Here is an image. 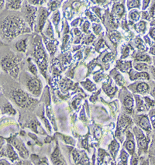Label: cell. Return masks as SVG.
I'll return each mask as SVG.
<instances>
[{"mask_svg":"<svg viewBox=\"0 0 155 165\" xmlns=\"http://www.w3.org/2000/svg\"><path fill=\"white\" fill-rule=\"evenodd\" d=\"M22 28H25L22 21L18 18H8L2 22V30L8 37H14L22 32Z\"/></svg>","mask_w":155,"mask_h":165,"instance_id":"6da1fadb","label":"cell"},{"mask_svg":"<svg viewBox=\"0 0 155 165\" xmlns=\"http://www.w3.org/2000/svg\"><path fill=\"white\" fill-rule=\"evenodd\" d=\"M13 97L18 105L20 107H28L32 104V99L26 93L21 90H16L13 92Z\"/></svg>","mask_w":155,"mask_h":165,"instance_id":"7a4b0ae2","label":"cell"},{"mask_svg":"<svg viewBox=\"0 0 155 165\" xmlns=\"http://www.w3.org/2000/svg\"><path fill=\"white\" fill-rule=\"evenodd\" d=\"M2 66L4 69L10 71L13 77H16L18 75V67H17L16 60L11 57H6L2 60Z\"/></svg>","mask_w":155,"mask_h":165,"instance_id":"3957f363","label":"cell"},{"mask_svg":"<svg viewBox=\"0 0 155 165\" xmlns=\"http://www.w3.org/2000/svg\"><path fill=\"white\" fill-rule=\"evenodd\" d=\"M35 57L37 60L40 68L42 70H44L46 68V60H45L46 57H45V54L43 49L38 47H37L35 51Z\"/></svg>","mask_w":155,"mask_h":165,"instance_id":"277c9868","label":"cell"},{"mask_svg":"<svg viewBox=\"0 0 155 165\" xmlns=\"http://www.w3.org/2000/svg\"><path fill=\"white\" fill-rule=\"evenodd\" d=\"M28 88L32 93H34L35 95L39 94L40 89V81L36 78L31 79L28 83Z\"/></svg>","mask_w":155,"mask_h":165,"instance_id":"5b68a950","label":"cell"},{"mask_svg":"<svg viewBox=\"0 0 155 165\" xmlns=\"http://www.w3.org/2000/svg\"><path fill=\"white\" fill-rule=\"evenodd\" d=\"M140 126L145 130H151V123H150L149 120H148V117L147 116H143L140 119Z\"/></svg>","mask_w":155,"mask_h":165,"instance_id":"8992f818","label":"cell"},{"mask_svg":"<svg viewBox=\"0 0 155 165\" xmlns=\"http://www.w3.org/2000/svg\"><path fill=\"white\" fill-rule=\"evenodd\" d=\"M35 12H36V9L29 7V6H26V17H27V19L30 21V24H32V22H33V20H34Z\"/></svg>","mask_w":155,"mask_h":165,"instance_id":"52a82bcc","label":"cell"},{"mask_svg":"<svg viewBox=\"0 0 155 165\" xmlns=\"http://www.w3.org/2000/svg\"><path fill=\"white\" fill-rule=\"evenodd\" d=\"M54 162L55 165H66V164L62 160L60 154H58L57 151H55L54 154Z\"/></svg>","mask_w":155,"mask_h":165,"instance_id":"ba28073f","label":"cell"},{"mask_svg":"<svg viewBox=\"0 0 155 165\" xmlns=\"http://www.w3.org/2000/svg\"><path fill=\"white\" fill-rule=\"evenodd\" d=\"M47 13L45 11V10H43L42 11L41 14L40 16V20H39V29L40 30H41L43 28V25L45 23V21H46V19H47Z\"/></svg>","mask_w":155,"mask_h":165,"instance_id":"9c48e42d","label":"cell"},{"mask_svg":"<svg viewBox=\"0 0 155 165\" xmlns=\"http://www.w3.org/2000/svg\"><path fill=\"white\" fill-rule=\"evenodd\" d=\"M148 89H149V87L146 83H140L136 87V91L140 93H145L148 92Z\"/></svg>","mask_w":155,"mask_h":165,"instance_id":"30bf717a","label":"cell"},{"mask_svg":"<svg viewBox=\"0 0 155 165\" xmlns=\"http://www.w3.org/2000/svg\"><path fill=\"white\" fill-rule=\"evenodd\" d=\"M124 105H125L126 108L129 110H131L133 109V99L130 96H127L124 100Z\"/></svg>","mask_w":155,"mask_h":165,"instance_id":"8fae6325","label":"cell"},{"mask_svg":"<svg viewBox=\"0 0 155 165\" xmlns=\"http://www.w3.org/2000/svg\"><path fill=\"white\" fill-rule=\"evenodd\" d=\"M26 40H19V41L16 43V48L19 51H26Z\"/></svg>","mask_w":155,"mask_h":165,"instance_id":"7c38bea8","label":"cell"},{"mask_svg":"<svg viewBox=\"0 0 155 165\" xmlns=\"http://www.w3.org/2000/svg\"><path fill=\"white\" fill-rule=\"evenodd\" d=\"M114 11L115 13L118 16H122L124 13V8L123 5H116L115 7H114Z\"/></svg>","mask_w":155,"mask_h":165,"instance_id":"4fadbf2b","label":"cell"},{"mask_svg":"<svg viewBox=\"0 0 155 165\" xmlns=\"http://www.w3.org/2000/svg\"><path fill=\"white\" fill-rule=\"evenodd\" d=\"M136 60H140V61H151L150 57L146 55H138L136 57Z\"/></svg>","mask_w":155,"mask_h":165,"instance_id":"5bb4252c","label":"cell"},{"mask_svg":"<svg viewBox=\"0 0 155 165\" xmlns=\"http://www.w3.org/2000/svg\"><path fill=\"white\" fill-rule=\"evenodd\" d=\"M149 75H148L147 72H140V73L136 74V75H135L134 79H137V78H140V79H149Z\"/></svg>","mask_w":155,"mask_h":165,"instance_id":"9a60e30c","label":"cell"},{"mask_svg":"<svg viewBox=\"0 0 155 165\" xmlns=\"http://www.w3.org/2000/svg\"><path fill=\"white\" fill-rule=\"evenodd\" d=\"M9 6L12 8V9H14V10H17L20 7V1H12V2H9Z\"/></svg>","mask_w":155,"mask_h":165,"instance_id":"2e32d148","label":"cell"},{"mask_svg":"<svg viewBox=\"0 0 155 165\" xmlns=\"http://www.w3.org/2000/svg\"><path fill=\"white\" fill-rule=\"evenodd\" d=\"M130 18L131 19H133V21H136L138 20L139 18H140V14L137 11L134 10V11L131 12L130 14Z\"/></svg>","mask_w":155,"mask_h":165,"instance_id":"e0dca14e","label":"cell"},{"mask_svg":"<svg viewBox=\"0 0 155 165\" xmlns=\"http://www.w3.org/2000/svg\"><path fill=\"white\" fill-rule=\"evenodd\" d=\"M148 140L146 139V138H143V139H140L138 140L139 146L143 149L147 148V146H148Z\"/></svg>","mask_w":155,"mask_h":165,"instance_id":"ac0fdd59","label":"cell"},{"mask_svg":"<svg viewBox=\"0 0 155 165\" xmlns=\"http://www.w3.org/2000/svg\"><path fill=\"white\" fill-rule=\"evenodd\" d=\"M120 69L123 71H127L130 69V62H124V63H121V65L120 66Z\"/></svg>","mask_w":155,"mask_h":165,"instance_id":"d6986e66","label":"cell"},{"mask_svg":"<svg viewBox=\"0 0 155 165\" xmlns=\"http://www.w3.org/2000/svg\"><path fill=\"white\" fill-rule=\"evenodd\" d=\"M136 47H137V48L140 49V50H143V51H147V47H144V45L142 43V41H141V40L139 39V38L136 39Z\"/></svg>","mask_w":155,"mask_h":165,"instance_id":"ffe728a7","label":"cell"},{"mask_svg":"<svg viewBox=\"0 0 155 165\" xmlns=\"http://www.w3.org/2000/svg\"><path fill=\"white\" fill-rule=\"evenodd\" d=\"M4 113H8L10 114H15L16 112L14 111V109L12 108V106L10 105H7L6 106L4 107Z\"/></svg>","mask_w":155,"mask_h":165,"instance_id":"44dd1931","label":"cell"},{"mask_svg":"<svg viewBox=\"0 0 155 165\" xmlns=\"http://www.w3.org/2000/svg\"><path fill=\"white\" fill-rule=\"evenodd\" d=\"M135 68L138 71H142V70L148 69V65L146 64H135Z\"/></svg>","mask_w":155,"mask_h":165,"instance_id":"7402d4cb","label":"cell"},{"mask_svg":"<svg viewBox=\"0 0 155 165\" xmlns=\"http://www.w3.org/2000/svg\"><path fill=\"white\" fill-rule=\"evenodd\" d=\"M127 3H128V7H129V9H130V8L133 7H138L140 2H139V1H128Z\"/></svg>","mask_w":155,"mask_h":165,"instance_id":"603a6c76","label":"cell"},{"mask_svg":"<svg viewBox=\"0 0 155 165\" xmlns=\"http://www.w3.org/2000/svg\"><path fill=\"white\" fill-rule=\"evenodd\" d=\"M126 147L128 150L130 151H133L134 150V143H133L132 141H128V142L126 143Z\"/></svg>","mask_w":155,"mask_h":165,"instance_id":"cb8c5ba5","label":"cell"},{"mask_svg":"<svg viewBox=\"0 0 155 165\" xmlns=\"http://www.w3.org/2000/svg\"><path fill=\"white\" fill-rule=\"evenodd\" d=\"M137 26H138V29L140 30V32H144L146 29V23L144 22V21L140 22V23H138V25H137Z\"/></svg>","mask_w":155,"mask_h":165,"instance_id":"d4e9b609","label":"cell"},{"mask_svg":"<svg viewBox=\"0 0 155 165\" xmlns=\"http://www.w3.org/2000/svg\"><path fill=\"white\" fill-rule=\"evenodd\" d=\"M110 39H111V40H112V42H116H116L119 40V39H120V36L116 35L115 34H112V35H111Z\"/></svg>","mask_w":155,"mask_h":165,"instance_id":"484cf974","label":"cell"},{"mask_svg":"<svg viewBox=\"0 0 155 165\" xmlns=\"http://www.w3.org/2000/svg\"><path fill=\"white\" fill-rule=\"evenodd\" d=\"M121 159H122V161L124 162V164H127V155L126 154V153L124 152V151H123V153H122V155H121Z\"/></svg>","mask_w":155,"mask_h":165,"instance_id":"4316f807","label":"cell"},{"mask_svg":"<svg viewBox=\"0 0 155 165\" xmlns=\"http://www.w3.org/2000/svg\"><path fill=\"white\" fill-rule=\"evenodd\" d=\"M59 19H60V14L58 13L57 14L54 15V18H53V21H54V23H55V24H57L58 21H59Z\"/></svg>","mask_w":155,"mask_h":165,"instance_id":"83f0119b","label":"cell"},{"mask_svg":"<svg viewBox=\"0 0 155 165\" xmlns=\"http://www.w3.org/2000/svg\"><path fill=\"white\" fill-rule=\"evenodd\" d=\"M106 92H108V94L112 95V94H114L115 92H116V88H110V87H109L108 89H106Z\"/></svg>","mask_w":155,"mask_h":165,"instance_id":"f1b7e54d","label":"cell"},{"mask_svg":"<svg viewBox=\"0 0 155 165\" xmlns=\"http://www.w3.org/2000/svg\"><path fill=\"white\" fill-rule=\"evenodd\" d=\"M150 36H151L154 40H155V28L151 29V30H150Z\"/></svg>","mask_w":155,"mask_h":165,"instance_id":"f546056e","label":"cell"},{"mask_svg":"<svg viewBox=\"0 0 155 165\" xmlns=\"http://www.w3.org/2000/svg\"><path fill=\"white\" fill-rule=\"evenodd\" d=\"M94 30H95V33H96V34H98V33L99 32V31H100V30H101V26H95H95H94Z\"/></svg>","mask_w":155,"mask_h":165,"instance_id":"4dcf8cb0","label":"cell"},{"mask_svg":"<svg viewBox=\"0 0 155 165\" xmlns=\"http://www.w3.org/2000/svg\"><path fill=\"white\" fill-rule=\"evenodd\" d=\"M30 71H31L33 73L35 74V75L37 74V70H36V68L34 67V65H33V64H31V65H30Z\"/></svg>","mask_w":155,"mask_h":165,"instance_id":"1f68e13d","label":"cell"},{"mask_svg":"<svg viewBox=\"0 0 155 165\" xmlns=\"http://www.w3.org/2000/svg\"><path fill=\"white\" fill-rule=\"evenodd\" d=\"M150 53L152 54L153 55H155V43L151 47V50H150Z\"/></svg>","mask_w":155,"mask_h":165,"instance_id":"d6a6232c","label":"cell"},{"mask_svg":"<svg viewBox=\"0 0 155 165\" xmlns=\"http://www.w3.org/2000/svg\"><path fill=\"white\" fill-rule=\"evenodd\" d=\"M151 120H152V125H153L154 127L155 128V114L151 116Z\"/></svg>","mask_w":155,"mask_h":165,"instance_id":"836d02e7","label":"cell"},{"mask_svg":"<svg viewBox=\"0 0 155 165\" xmlns=\"http://www.w3.org/2000/svg\"><path fill=\"white\" fill-rule=\"evenodd\" d=\"M88 26H89V23H88V22H85V25L83 26V28H85V31H87V30H88Z\"/></svg>","mask_w":155,"mask_h":165,"instance_id":"e575fe53","label":"cell"},{"mask_svg":"<svg viewBox=\"0 0 155 165\" xmlns=\"http://www.w3.org/2000/svg\"><path fill=\"white\" fill-rule=\"evenodd\" d=\"M149 1H144V7H143V9H144V10H145V8L147 7V6H148V3H149Z\"/></svg>","mask_w":155,"mask_h":165,"instance_id":"d590c367","label":"cell"},{"mask_svg":"<svg viewBox=\"0 0 155 165\" xmlns=\"http://www.w3.org/2000/svg\"><path fill=\"white\" fill-rule=\"evenodd\" d=\"M151 70H152V74H153V76H154V79H155V68L152 67Z\"/></svg>","mask_w":155,"mask_h":165,"instance_id":"8d00e7d4","label":"cell"},{"mask_svg":"<svg viewBox=\"0 0 155 165\" xmlns=\"http://www.w3.org/2000/svg\"><path fill=\"white\" fill-rule=\"evenodd\" d=\"M151 26H155V20L152 22V23H151Z\"/></svg>","mask_w":155,"mask_h":165,"instance_id":"74e56055","label":"cell"},{"mask_svg":"<svg viewBox=\"0 0 155 165\" xmlns=\"http://www.w3.org/2000/svg\"><path fill=\"white\" fill-rule=\"evenodd\" d=\"M40 165H47L46 163H40Z\"/></svg>","mask_w":155,"mask_h":165,"instance_id":"f35d334b","label":"cell"},{"mask_svg":"<svg viewBox=\"0 0 155 165\" xmlns=\"http://www.w3.org/2000/svg\"><path fill=\"white\" fill-rule=\"evenodd\" d=\"M154 96H155V88H154Z\"/></svg>","mask_w":155,"mask_h":165,"instance_id":"ab89813d","label":"cell"},{"mask_svg":"<svg viewBox=\"0 0 155 165\" xmlns=\"http://www.w3.org/2000/svg\"><path fill=\"white\" fill-rule=\"evenodd\" d=\"M154 64H155V58H154Z\"/></svg>","mask_w":155,"mask_h":165,"instance_id":"60d3db41","label":"cell"}]
</instances>
